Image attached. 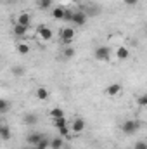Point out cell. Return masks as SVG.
Returning a JSON list of instances; mask_svg holds the SVG:
<instances>
[{"label": "cell", "instance_id": "cell-1", "mask_svg": "<svg viewBox=\"0 0 147 149\" xmlns=\"http://www.w3.org/2000/svg\"><path fill=\"white\" fill-rule=\"evenodd\" d=\"M139 128H140V121L139 120H126L121 125V132L125 135H133V134L139 132Z\"/></svg>", "mask_w": 147, "mask_h": 149}, {"label": "cell", "instance_id": "cell-2", "mask_svg": "<svg viewBox=\"0 0 147 149\" xmlns=\"http://www.w3.org/2000/svg\"><path fill=\"white\" fill-rule=\"evenodd\" d=\"M59 37H61V42L64 43V45H69L71 42L74 40V37H76V31H74V28H62L61 31H59Z\"/></svg>", "mask_w": 147, "mask_h": 149}, {"label": "cell", "instance_id": "cell-3", "mask_svg": "<svg viewBox=\"0 0 147 149\" xmlns=\"http://www.w3.org/2000/svg\"><path fill=\"white\" fill-rule=\"evenodd\" d=\"M94 56H95V59H97V61H109V59H111L109 47H106V45H99V47L95 49Z\"/></svg>", "mask_w": 147, "mask_h": 149}, {"label": "cell", "instance_id": "cell-4", "mask_svg": "<svg viewBox=\"0 0 147 149\" xmlns=\"http://www.w3.org/2000/svg\"><path fill=\"white\" fill-rule=\"evenodd\" d=\"M87 19H88V16L83 10H76V12H73L71 23H73L74 26H85L87 24Z\"/></svg>", "mask_w": 147, "mask_h": 149}, {"label": "cell", "instance_id": "cell-5", "mask_svg": "<svg viewBox=\"0 0 147 149\" xmlns=\"http://www.w3.org/2000/svg\"><path fill=\"white\" fill-rule=\"evenodd\" d=\"M69 130L71 132H74V134H81L83 130H85V120L83 118H74L73 123H71V127H69Z\"/></svg>", "mask_w": 147, "mask_h": 149}, {"label": "cell", "instance_id": "cell-6", "mask_svg": "<svg viewBox=\"0 0 147 149\" xmlns=\"http://www.w3.org/2000/svg\"><path fill=\"white\" fill-rule=\"evenodd\" d=\"M37 35L42 38L43 42H49V40H52V30H50L49 26H38Z\"/></svg>", "mask_w": 147, "mask_h": 149}, {"label": "cell", "instance_id": "cell-7", "mask_svg": "<svg viewBox=\"0 0 147 149\" xmlns=\"http://www.w3.org/2000/svg\"><path fill=\"white\" fill-rule=\"evenodd\" d=\"M121 83H111L106 87V94L109 95V97H116V95H119L121 94Z\"/></svg>", "mask_w": 147, "mask_h": 149}, {"label": "cell", "instance_id": "cell-8", "mask_svg": "<svg viewBox=\"0 0 147 149\" xmlns=\"http://www.w3.org/2000/svg\"><path fill=\"white\" fill-rule=\"evenodd\" d=\"M31 23V16L28 12H21L17 17H16V24H23V26H30Z\"/></svg>", "mask_w": 147, "mask_h": 149}, {"label": "cell", "instance_id": "cell-9", "mask_svg": "<svg viewBox=\"0 0 147 149\" xmlns=\"http://www.w3.org/2000/svg\"><path fill=\"white\" fill-rule=\"evenodd\" d=\"M42 137H43V134H40V132H31L28 137H26V141H28V144H31V146H37L38 142L42 141Z\"/></svg>", "mask_w": 147, "mask_h": 149}, {"label": "cell", "instance_id": "cell-10", "mask_svg": "<svg viewBox=\"0 0 147 149\" xmlns=\"http://www.w3.org/2000/svg\"><path fill=\"white\" fill-rule=\"evenodd\" d=\"M28 28L30 26H23V24H14V28H12V33L16 35V37H24L26 33H28Z\"/></svg>", "mask_w": 147, "mask_h": 149}, {"label": "cell", "instance_id": "cell-11", "mask_svg": "<svg viewBox=\"0 0 147 149\" xmlns=\"http://www.w3.org/2000/svg\"><path fill=\"white\" fill-rule=\"evenodd\" d=\"M64 146V137H54V139H50V144H49V148L50 149H62Z\"/></svg>", "mask_w": 147, "mask_h": 149}, {"label": "cell", "instance_id": "cell-12", "mask_svg": "<svg viewBox=\"0 0 147 149\" xmlns=\"http://www.w3.org/2000/svg\"><path fill=\"white\" fill-rule=\"evenodd\" d=\"M23 120H24V123H26L28 127H35V125L38 123V116H37V114H33V113L24 114V116H23Z\"/></svg>", "mask_w": 147, "mask_h": 149}, {"label": "cell", "instance_id": "cell-13", "mask_svg": "<svg viewBox=\"0 0 147 149\" xmlns=\"http://www.w3.org/2000/svg\"><path fill=\"white\" fill-rule=\"evenodd\" d=\"M64 7H54L52 9V17L55 19V21H62L64 19Z\"/></svg>", "mask_w": 147, "mask_h": 149}, {"label": "cell", "instance_id": "cell-14", "mask_svg": "<svg viewBox=\"0 0 147 149\" xmlns=\"http://www.w3.org/2000/svg\"><path fill=\"white\" fill-rule=\"evenodd\" d=\"M116 57H118L119 61H125V59L130 57V50H128L126 47H118V50H116Z\"/></svg>", "mask_w": 147, "mask_h": 149}, {"label": "cell", "instance_id": "cell-15", "mask_svg": "<svg viewBox=\"0 0 147 149\" xmlns=\"http://www.w3.org/2000/svg\"><path fill=\"white\" fill-rule=\"evenodd\" d=\"M35 95H37V99H40V101H47L50 94H49V90H47L45 87H38L37 92H35Z\"/></svg>", "mask_w": 147, "mask_h": 149}, {"label": "cell", "instance_id": "cell-16", "mask_svg": "<svg viewBox=\"0 0 147 149\" xmlns=\"http://www.w3.org/2000/svg\"><path fill=\"white\" fill-rule=\"evenodd\" d=\"M74 54H76V50H74V47H71V45H66L64 50H62V57L64 59H73Z\"/></svg>", "mask_w": 147, "mask_h": 149}, {"label": "cell", "instance_id": "cell-17", "mask_svg": "<svg viewBox=\"0 0 147 149\" xmlns=\"http://www.w3.org/2000/svg\"><path fill=\"white\" fill-rule=\"evenodd\" d=\"M49 116H50L52 120H55V118H62V116H66V114H64V109H61V108H52V109L49 111Z\"/></svg>", "mask_w": 147, "mask_h": 149}, {"label": "cell", "instance_id": "cell-18", "mask_svg": "<svg viewBox=\"0 0 147 149\" xmlns=\"http://www.w3.org/2000/svg\"><path fill=\"white\" fill-rule=\"evenodd\" d=\"M10 135H12V134H10V128H9V127H5V125L0 127V139H2V141H9Z\"/></svg>", "mask_w": 147, "mask_h": 149}, {"label": "cell", "instance_id": "cell-19", "mask_svg": "<svg viewBox=\"0 0 147 149\" xmlns=\"http://www.w3.org/2000/svg\"><path fill=\"white\" fill-rule=\"evenodd\" d=\"M52 5V0H37V7L40 10H49Z\"/></svg>", "mask_w": 147, "mask_h": 149}, {"label": "cell", "instance_id": "cell-20", "mask_svg": "<svg viewBox=\"0 0 147 149\" xmlns=\"http://www.w3.org/2000/svg\"><path fill=\"white\" fill-rule=\"evenodd\" d=\"M9 109H10V101H7V99H0V114L9 113Z\"/></svg>", "mask_w": 147, "mask_h": 149}, {"label": "cell", "instance_id": "cell-21", "mask_svg": "<svg viewBox=\"0 0 147 149\" xmlns=\"http://www.w3.org/2000/svg\"><path fill=\"white\" fill-rule=\"evenodd\" d=\"M49 144H50V139H49L47 135H43V137H42V141L35 146V149H49Z\"/></svg>", "mask_w": 147, "mask_h": 149}, {"label": "cell", "instance_id": "cell-22", "mask_svg": "<svg viewBox=\"0 0 147 149\" xmlns=\"http://www.w3.org/2000/svg\"><path fill=\"white\" fill-rule=\"evenodd\" d=\"M17 54H21V56H26V54H30V45L28 43H17Z\"/></svg>", "mask_w": 147, "mask_h": 149}, {"label": "cell", "instance_id": "cell-23", "mask_svg": "<svg viewBox=\"0 0 147 149\" xmlns=\"http://www.w3.org/2000/svg\"><path fill=\"white\" fill-rule=\"evenodd\" d=\"M24 73H26V68H24V66H14V68H12V74L17 76V78L23 76Z\"/></svg>", "mask_w": 147, "mask_h": 149}, {"label": "cell", "instance_id": "cell-24", "mask_svg": "<svg viewBox=\"0 0 147 149\" xmlns=\"http://www.w3.org/2000/svg\"><path fill=\"white\" fill-rule=\"evenodd\" d=\"M57 130H59V135H61V137H68V135H69V132H71L68 125H62V127H59Z\"/></svg>", "mask_w": 147, "mask_h": 149}, {"label": "cell", "instance_id": "cell-25", "mask_svg": "<svg viewBox=\"0 0 147 149\" xmlns=\"http://www.w3.org/2000/svg\"><path fill=\"white\" fill-rule=\"evenodd\" d=\"M54 125L59 128V127H62V125H68V121H66V116H62V118H55L54 120Z\"/></svg>", "mask_w": 147, "mask_h": 149}, {"label": "cell", "instance_id": "cell-26", "mask_svg": "<svg viewBox=\"0 0 147 149\" xmlns=\"http://www.w3.org/2000/svg\"><path fill=\"white\" fill-rule=\"evenodd\" d=\"M137 102H139V106H142V108L147 106V95H146V94H144V95H140V97L137 99Z\"/></svg>", "mask_w": 147, "mask_h": 149}, {"label": "cell", "instance_id": "cell-27", "mask_svg": "<svg viewBox=\"0 0 147 149\" xmlns=\"http://www.w3.org/2000/svg\"><path fill=\"white\" fill-rule=\"evenodd\" d=\"M71 17H73V12L66 9V10H64V19H62V21H68V23H71Z\"/></svg>", "mask_w": 147, "mask_h": 149}, {"label": "cell", "instance_id": "cell-28", "mask_svg": "<svg viewBox=\"0 0 147 149\" xmlns=\"http://www.w3.org/2000/svg\"><path fill=\"white\" fill-rule=\"evenodd\" d=\"M135 149H147V144L144 142V141H139L137 146H135Z\"/></svg>", "mask_w": 147, "mask_h": 149}, {"label": "cell", "instance_id": "cell-29", "mask_svg": "<svg viewBox=\"0 0 147 149\" xmlns=\"http://www.w3.org/2000/svg\"><path fill=\"white\" fill-rule=\"evenodd\" d=\"M137 3H139V0H125V5H128V7H133Z\"/></svg>", "mask_w": 147, "mask_h": 149}, {"label": "cell", "instance_id": "cell-30", "mask_svg": "<svg viewBox=\"0 0 147 149\" xmlns=\"http://www.w3.org/2000/svg\"><path fill=\"white\" fill-rule=\"evenodd\" d=\"M62 149H71V148H69V146H66V144H64V146H62Z\"/></svg>", "mask_w": 147, "mask_h": 149}, {"label": "cell", "instance_id": "cell-31", "mask_svg": "<svg viewBox=\"0 0 147 149\" xmlns=\"http://www.w3.org/2000/svg\"><path fill=\"white\" fill-rule=\"evenodd\" d=\"M61 2H74V0H61Z\"/></svg>", "mask_w": 147, "mask_h": 149}]
</instances>
